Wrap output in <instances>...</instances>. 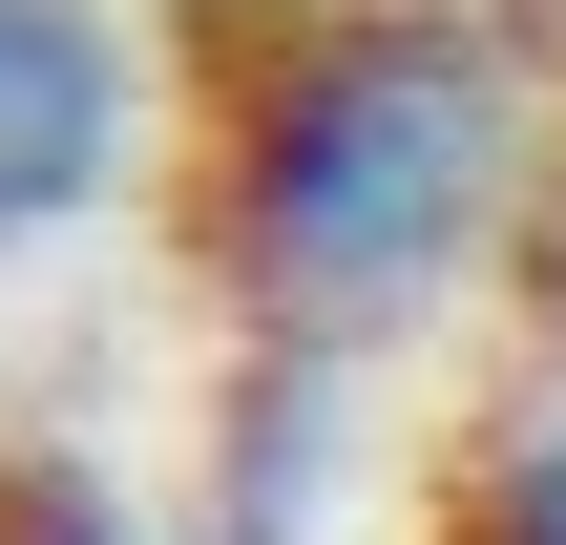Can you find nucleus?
I'll return each mask as SVG.
<instances>
[{
    "mask_svg": "<svg viewBox=\"0 0 566 545\" xmlns=\"http://www.w3.org/2000/svg\"><path fill=\"white\" fill-rule=\"evenodd\" d=\"M462 545H566V420L483 462V504H462Z\"/></svg>",
    "mask_w": 566,
    "mask_h": 545,
    "instance_id": "7ed1b4c3",
    "label": "nucleus"
},
{
    "mask_svg": "<svg viewBox=\"0 0 566 545\" xmlns=\"http://www.w3.org/2000/svg\"><path fill=\"white\" fill-rule=\"evenodd\" d=\"M504 168H525V84L483 21H294L231 105L210 252L273 336L336 357L462 294V252L504 231Z\"/></svg>",
    "mask_w": 566,
    "mask_h": 545,
    "instance_id": "f257e3e1",
    "label": "nucleus"
},
{
    "mask_svg": "<svg viewBox=\"0 0 566 545\" xmlns=\"http://www.w3.org/2000/svg\"><path fill=\"white\" fill-rule=\"evenodd\" d=\"M0 545H147L126 504H84V483H42V504H0Z\"/></svg>",
    "mask_w": 566,
    "mask_h": 545,
    "instance_id": "20e7f679",
    "label": "nucleus"
},
{
    "mask_svg": "<svg viewBox=\"0 0 566 545\" xmlns=\"http://www.w3.org/2000/svg\"><path fill=\"white\" fill-rule=\"evenodd\" d=\"M126 126H147L126 21H84V0H0V252L84 231V210L126 189Z\"/></svg>",
    "mask_w": 566,
    "mask_h": 545,
    "instance_id": "f03ea898",
    "label": "nucleus"
}]
</instances>
